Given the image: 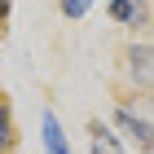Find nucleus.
Here are the masks:
<instances>
[{
	"instance_id": "1",
	"label": "nucleus",
	"mask_w": 154,
	"mask_h": 154,
	"mask_svg": "<svg viewBox=\"0 0 154 154\" xmlns=\"http://www.w3.org/2000/svg\"><path fill=\"white\" fill-rule=\"evenodd\" d=\"M106 123L119 132V141L132 145L137 154H154V119H145L128 97H119L115 106H110V119H106Z\"/></svg>"
},
{
	"instance_id": "2",
	"label": "nucleus",
	"mask_w": 154,
	"mask_h": 154,
	"mask_svg": "<svg viewBox=\"0 0 154 154\" xmlns=\"http://www.w3.org/2000/svg\"><path fill=\"white\" fill-rule=\"evenodd\" d=\"M123 75H128L132 88L154 93V40H141V35L128 40V48H123Z\"/></svg>"
},
{
	"instance_id": "3",
	"label": "nucleus",
	"mask_w": 154,
	"mask_h": 154,
	"mask_svg": "<svg viewBox=\"0 0 154 154\" xmlns=\"http://www.w3.org/2000/svg\"><path fill=\"white\" fill-rule=\"evenodd\" d=\"M84 154H128V145L119 141V132L106 119H88V150Z\"/></svg>"
},
{
	"instance_id": "4",
	"label": "nucleus",
	"mask_w": 154,
	"mask_h": 154,
	"mask_svg": "<svg viewBox=\"0 0 154 154\" xmlns=\"http://www.w3.org/2000/svg\"><path fill=\"white\" fill-rule=\"evenodd\" d=\"M40 145H44V154H75L71 137H66V128H62V119L53 115V110L40 115Z\"/></svg>"
},
{
	"instance_id": "5",
	"label": "nucleus",
	"mask_w": 154,
	"mask_h": 154,
	"mask_svg": "<svg viewBox=\"0 0 154 154\" xmlns=\"http://www.w3.org/2000/svg\"><path fill=\"white\" fill-rule=\"evenodd\" d=\"M18 150V115H13V101L0 93V154Z\"/></svg>"
},
{
	"instance_id": "6",
	"label": "nucleus",
	"mask_w": 154,
	"mask_h": 154,
	"mask_svg": "<svg viewBox=\"0 0 154 154\" xmlns=\"http://www.w3.org/2000/svg\"><path fill=\"white\" fill-rule=\"evenodd\" d=\"M93 5H97V0H57V9H62L66 22H84V18L93 13Z\"/></svg>"
},
{
	"instance_id": "7",
	"label": "nucleus",
	"mask_w": 154,
	"mask_h": 154,
	"mask_svg": "<svg viewBox=\"0 0 154 154\" xmlns=\"http://www.w3.org/2000/svg\"><path fill=\"white\" fill-rule=\"evenodd\" d=\"M132 9H137V0H106V18L119 22L123 31H128V22H132Z\"/></svg>"
},
{
	"instance_id": "8",
	"label": "nucleus",
	"mask_w": 154,
	"mask_h": 154,
	"mask_svg": "<svg viewBox=\"0 0 154 154\" xmlns=\"http://www.w3.org/2000/svg\"><path fill=\"white\" fill-rule=\"evenodd\" d=\"M9 18H13V0H0V31L9 26Z\"/></svg>"
}]
</instances>
